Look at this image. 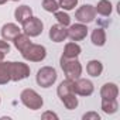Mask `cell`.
I'll use <instances>...</instances> for the list:
<instances>
[{
  "label": "cell",
  "mask_w": 120,
  "mask_h": 120,
  "mask_svg": "<svg viewBox=\"0 0 120 120\" xmlns=\"http://www.w3.org/2000/svg\"><path fill=\"white\" fill-rule=\"evenodd\" d=\"M59 65H61L67 79H72L76 81L78 78H81L82 75V65L78 61V58H65L61 56L59 59Z\"/></svg>",
  "instance_id": "6da1fadb"
},
{
  "label": "cell",
  "mask_w": 120,
  "mask_h": 120,
  "mask_svg": "<svg viewBox=\"0 0 120 120\" xmlns=\"http://www.w3.org/2000/svg\"><path fill=\"white\" fill-rule=\"evenodd\" d=\"M67 30H68V37L72 41H81V40L86 38V35H88V27H86V24H82V23L72 24Z\"/></svg>",
  "instance_id": "9c48e42d"
},
{
  "label": "cell",
  "mask_w": 120,
  "mask_h": 120,
  "mask_svg": "<svg viewBox=\"0 0 120 120\" xmlns=\"http://www.w3.org/2000/svg\"><path fill=\"white\" fill-rule=\"evenodd\" d=\"M78 4V0H59V6L64 10H74Z\"/></svg>",
  "instance_id": "d4e9b609"
},
{
  "label": "cell",
  "mask_w": 120,
  "mask_h": 120,
  "mask_svg": "<svg viewBox=\"0 0 120 120\" xmlns=\"http://www.w3.org/2000/svg\"><path fill=\"white\" fill-rule=\"evenodd\" d=\"M69 93H75L74 90V81L72 79H65L59 83L58 89H56V95L59 98H62L65 95H69Z\"/></svg>",
  "instance_id": "e0dca14e"
},
{
  "label": "cell",
  "mask_w": 120,
  "mask_h": 120,
  "mask_svg": "<svg viewBox=\"0 0 120 120\" xmlns=\"http://www.w3.org/2000/svg\"><path fill=\"white\" fill-rule=\"evenodd\" d=\"M74 90L79 96H90L95 90V86L89 79L78 78L76 81H74Z\"/></svg>",
  "instance_id": "ba28073f"
},
{
  "label": "cell",
  "mask_w": 120,
  "mask_h": 120,
  "mask_svg": "<svg viewBox=\"0 0 120 120\" xmlns=\"http://www.w3.org/2000/svg\"><path fill=\"white\" fill-rule=\"evenodd\" d=\"M86 72H88L90 76L98 78V76H100L102 72H103V64H102L100 61H98V59H92V61H89L88 65H86Z\"/></svg>",
  "instance_id": "9a60e30c"
},
{
  "label": "cell",
  "mask_w": 120,
  "mask_h": 120,
  "mask_svg": "<svg viewBox=\"0 0 120 120\" xmlns=\"http://www.w3.org/2000/svg\"><path fill=\"white\" fill-rule=\"evenodd\" d=\"M20 33H21L20 27L17 24H14V23H7V24H4L2 27V37L6 41H13Z\"/></svg>",
  "instance_id": "8fae6325"
},
{
  "label": "cell",
  "mask_w": 120,
  "mask_h": 120,
  "mask_svg": "<svg viewBox=\"0 0 120 120\" xmlns=\"http://www.w3.org/2000/svg\"><path fill=\"white\" fill-rule=\"evenodd\" d=\"M23 58L26 61H30V62H41L45 59L47 56V49L44 45H40V44H30L23 52H21Z\"/></svg>",
  "instance_id": "3957f363"
},
{
  "label": "cell",
  "mask_w": 120,
  "mask_h": 120,
  "mask_svg": "<svg viewBox=\"0 0 120 120\" xmlns=\"http://www.w3.org/2000/svg\"><path fill=\"white\" fill-rule=\"evenodd\" d=\"M0 102H2V99H0Z\"/></svg>",
  "instance_id": "4dcf8cb0"
},
{
  "label": "cell",
  "mask_w": 120,
  "mask_h": 120,
  "mask_svg": "<svg viewBox=\"0 0 120 120\" xmlns=\"http://www.w3.org/2000/svg\"><path fill=\"white\" fill-rule=\"evenodd\" d=\"M58 78L56 71L52 67H42L41 69H38L37 75H35V81L41 88H49L55 83Z\"/></svg>",
  "instance_id": "277c9868"
},
{
  "label": "cell",
  "mask_w": 120,
  "mask_h": 120,
  "mask_svg": "<svg viewBox=\"0 0 120 120\" xmlns=\"http://www.w3.org/2000/svg\"><path fill=\"white\" fill-rule=\"evenodd\" d=\"M9 69H10V79L13 82H19L30 76V67L24 62H10Z\"/></svg>",
  "instance_id": "8992f818"
},
{
  "label": "cell",
  "mask_w": 120,
  "mask_h": 120,
  "mask_svg": "<svg viewBox=\"0 0 120 120\" xmlns=\"http://www.w3.org/2000/svg\"><path fill=\"white\" fill-rule=\"evenodd\" d=\"M82 48L79 47V44H76L75 41L72 42H68L64 48V52H62V56L65 58H78L79 54H81Z\"/></svg>",
  "instance_id": "2e32d148"
},
{
  "label": "cell",
  "mask_w": 120,
  "mask_h": 120,
  "mask_svg": "<svg viewBox=\"0 0 120 120\" xmlns=\"http://www.w3.org/2000/svg\"><path fill=\"white\" fill-rule=\"evenodd\" d=\"M44 30V24L42 21L38 19V17H30L27 19L24 23H23V33L26 35H28L30 38L31 37H38Z\"/></svg>",
  "instance_id": "5b68a950"
},
{
  "label": "cell",
  "mask_w": 120,
  "mask_h": 120,
  "mask_svg": "<svg viewBox=\"0 0 120 120\" xmlns=\"http://www.w3.org/2000/svg\"><path fill=\"white\" fill-rule=\"evenodd\" d=\"M20 100H21V103H23L26 107H28V109H31V110H38V109H41L42 105H44L42 98H41L34 89H30V88H28V89H24V90L21 92Z\"/></svg>",
  "instance_id": "7a4b0ae2"
},
{
  "label": "cell",
  "mask_w": 120,
  "mask_h": 120,
  "mask_svg": "<svg viewBox=\"0 0 120 120\" xmlns=\"http://www.w3.org/2000/svg\"><path fill=\"white\" fill-rule=\"evenodd\" d=\"M61 99V102L64 103V106L68 109V110H74L78 107V98H76V93H69V95H65Z\"/></svg>",
  "instance_id": "7402d4cb"
},
{
  "label": "cell",
  "mask_w": 120,
  "mask_h": 120,
  "mask_svg": "<svg viewBox=\"0 0 120 120\" xmlns=\"http://www.w3.org/2000/svg\"><path fill=\"white\" fill-rule=\"evenodd\" d=\"M33 16V10L28 7V6H26V4H23V6H19L17 9H16V11H14V19H16V21H19L20 24H23L27 19H30Z\"/></svg>",
  "instance_id": "4fadbf2b"
},
{
  "label": "cell",
  "mask_w": 120,
  "mask_h": 120,
  "mask_svg": "<svg viewBox=\"0 0 120 120\" xmlns=\"http://www.w3.org/2000/svg\"><path fill=\"white\" fill-rule=\"evenodd\" d=\"M10 62H4V61H0V85H6L9 83L10 79V69H9Z\"/></svg>",
  "instance_id": "44dd1931"
},
{
  "label": "cell",
  "mask_w": 120,
  "mask_h": 120,
  "mask_svg": "<svg viewBox=\"0 0 120 120\" xmlns=\"http://www.w3.org/2000/svg\"><path fill=\"white\" fill-rule=\"evenodd\" d=\"M0 52H4V54L10 52V45L6 40H0Z\"/></svg>",
  "instance_id": "484cf974"
},
{
  "label": "cell",
  "mask_w": 120,
  "mask_h": 120,
  "mask_svg": "<svg viewBox=\"0 0 120 120\" xmlns=\"http://www.w3.org/2000/svg\"><path fill=\"white\" fill-rule=\"evenodd\" d=\"M95 17H96V10L92 4H83L75 13V19L82 24H89L95 21Z\"/></svg>",
  "instance_id": "52a82bcc"
},
{
  "label": "cell",
  "mask_w": 120,
  "mask_h": 120,
  "mask_svg": "<svg viewBox=\"0 0 120 120\" xmlns=\"http://www.w3.org/2000/svg\"><path fill=\"white\" fill-rule=\"evenodd\" d=\"M49 38L54 42H62L68 38V30L67 27L61 26V24H54L49 28Z\"/></svg>",
  "instance_id": "30bf717a"
},
{
  "label": "cell",
  "mask_w": 120,
  "mask_h": 120,
  "mask_svg": "<svg viewBox=\"0 0 120 120\" xmlns=\"http://www.w3.org/2000/svg\"><path fill=\"white\" fill-rule=\"evenodd\" d=\"M4 55H6L4 52H0V61H3V59H4Z\"/></svg>",
  "instance_id": "f546056e"
},
{
  "label": "cell",
  "mask_w": 120,
  "mask_h": 120,
  "mask_svg": "<svg viewBox=\"0 0 120 120\" xmlns=\"http://www.w3.org/2000/svg\"><path fill=\"white\" fill-rule=\"evenodd\" d=\"M89 119H93V120H100V116L95 112H89L86 114H83V120H89Z\"/></svg>",
  "instance_id": "4316f807"
},
{
  "label": "cell",
  "mask_w": 120,
  "mask_h": 120,
  "mask_svg": "<svg viewBox=\"0 0 120 120\" xmlns=\"http://www.w3.org/2000/svg\"><path fill=\"white\" fill-rule=\"evenodd\" d=\"M41 117H42L44 120H45V119H55V120L58 119V116H56L55 113H52V112H45V113H44Z\"/></svg>",
  "instance_id": "83f0119b"
},
{
  "label": "cell",
  "mask_w": 120,
  "mask_h": 120,
  "mask_svg": "<svg viewBox=\"0 0 120 120\" xmlns=\"http://www.w3.org/2000/svg\"><path fill=\"white\" fill-rule=\"evenodd\" d=\"M59 7V0H42V9L48 13H55Z\"/></svg>",
  "instance_id": "cb8c5ba5"
},
{
  "label": "cell",
  "mask_w": 120,
  "mask_h": 120,
  "mask_svg": "<svg viewBox=\"0 0 120 120\" xmlns=\"http://www.w3.org/2000/svg\"><path fill=\"white\" fill-rule=\"evenodd\" d=\"M119 109L117 99H102V110L106 114H113Z\"/></svg>",
  "instance_id": "ac0fdd59"
},
{
  "label": "cell",
  "mask_w": 120,
  "mask_h": 120,
  "mask_svg": "<svg viewBox=\"0 0 120 120\" xmlns=\"http://www.w3.org/2000/svg\"><path fill=\"white\" fill-rule=\"evenodd\" d=\"M100 96L102 99H117L119 96V88L116 83L107 82L100 88Z\"/></svg>",
  "instance_id": "7c38bea8"
},
{
  "label": "cell",
  "mask_w": 120,
  "mask_h": 120,
  "mask_svg": "<svg viewBox=\"0 0 120 120\" xmlns=\"http://www.w3.org/2000/svg\"><path fill=\"white\" fill-rule=\"evenodd\" d=\"M6 2H19V0H0V4H4Z\"/></svg>",
  "instance_id": "f1b7e54d"
},
{
  "label": "cell",
  "mask_w": 120,
  "mask_h": 120,
  "mask_svg": "<svg viewBox=\"0 0 120 120\" xmlns=\"http://www.w3.org/2000/svg\"><path fill=\"white\" fill-rule=\"evenodd\" d=\"M54 14H55V19H56L58 24H61V26H64V27H68V26H71V17L68 16V13L56 10Z\"/></svg>",
  "instance_id": "603a6c76"
},
{
  "label": "cell",
  "mask_w": 120,
  "mask_h": 120,
  "mask_svg": "<svg viewBox=\"0 0 120 120\" xmlns=\"http://www.w3.org/2000/svg\"><path fill=\"white\" fill-rule=\"evenodd\" d=\"M95 10H96L98 14L107 17V16L112 14V10H113V9H112V3L109 2V0H99V3H98V6L95 7Z\"/></svg>",
  "instance_id": "ffe728a7"
},
{
  "label": "cell",
  "mask_w": 120,
  "mask_h": 120,
  "mask_svg": "<svg viewBox=\"0 0 120 120\" xmlns=\"http://www.w3.org/2000/svg\"><path fill=\"white\" fill-rule=\"evenodd\" d=\"M90 40H92V44L96 45V47H103L106 44V33L102 27H96L92 34H90Z\"/></svg>",
  "instance_id": "5bb4252c"
},
{
  "label": "cell",
  "mask_w": 120,
  "mask_h": 120,
  "mask_svg": "<svg viewBox=\"0 0 120 120\" xmlns=\"http://www.w3.org/2000/svg\"><path fill=\"white\" fill-rule=\"evenodd\" d=\"M13 42H14V47L20 51V52H23L30 44H31V40H30V37L28 35H26V34H19L14 40H13Z\"/></svg>",
  "instance_id": "d6986e66"
}]
</instances>
